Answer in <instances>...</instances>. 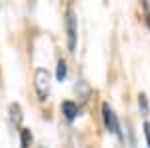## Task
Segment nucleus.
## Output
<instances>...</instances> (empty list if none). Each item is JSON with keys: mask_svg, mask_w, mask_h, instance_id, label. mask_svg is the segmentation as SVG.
<instances>
[{"mask_svg": "<svg viewBox=\"0 0 150 148\" xmlns=\"http://www.w3.org/2000/svg\"><path fill=\"white\" fill-rule=\"evenodd\" d=\"M10 118H12V122L18 126L20 122H22V110H20V104H10Z\"/></svg>", "mask_w": 150, "mask_h": 148, "instance_id": "5", "label": "nucleus"}, {"mask_svg": "<svg viewBox=\"0 0 150 148\" xmlns=\"http://www.w3.org/2000/svg\"><path fill=\"white\" fill-rule=\"evenodd\" d=\"M138 106L142 114H148V98H146V94H140L138 96Z\"/></svg>", "mask_w": 150, "mask_h": 148, "instance_id": "8", "label": "nucleus"}, {"mask_svg": "<svg viewBox=\"0 0 150 148\" xmlns=\"http://www.w3.org/2000/svg\"><path fill=\"white\" fill-rule=\"evenodd\" d=\"M66 34H68V50L74 52V48H76V18H74L72 10H68V14H66Z\"/></svg>", "mask_w": 150, "mask_h": 148, "instance_id": "3", "label": "nucleus"}, {"mask_svg": "<svg viewBox=\"0 0 150 148\" xmlns=\"http://www.w3.org/2000/svg\"><path fill=\"white\" fill-rule=\"evenodd\" d=\"M34 86L40 100H46L48 92H50V72L46 68H38L34 72Z\"/></svg>", "mask_w": 150, "mask_h": 148, "instance_id": "1", "label": "nucleus"}, {"mask_svg": "<svg viewBox=\"0 0 150 148\" xmlns=\"http://www.w3.org/2000/svg\"><path fill=\"white\" fill-rule=\"evenodd\" d=\"M62 114L66 116V120H74L78 116V106L72 102V100H64L62 102Z\"/></svg>", "mask_w": 150, "mask_h": 148, "instance_id": "4", "label": "nucleus"}, {"mask_svg": "<svg viewBox=\"0 0 150 148\" xmlns=\"http://www.w3.org/2000/svg\"><path fill=\"white\" fill-rule=\"evenodd\" d=\"M20 140H22V148H28L30 142H32V132L28 128H22L20 130Z\"/></svg>", "mask_w": 150, "mask_h": 148, "instance_id": "6", "label": "nucleus"}, {"mask_svg": "<svg viewBox=\"0 0 150 148\" xmlns=\"http://www.w3.org/2000/svg\"><path fill=\"white\" fill-rule=\"evenodd\" d=\"M56 78L60 80V82L66 78V62H64V60H58V64H56Z\"/></svg>", "mask_w": 150, "mask_h": 148, "instance_id": "7", "label": "nucleus"}, {"mask_svg": "<svg viewBox=\"0 0 150 148\" xmlns=\"http://www.w3.org/2000/svg\"><path fill=\"white\" fill-rule=\"evenodd\" d=\"M144 134H146V142L150 148V122H144Z\"/></svg>", "mask_w": 150, "mask_h": 148, "instance_id": "9", "label": "nucleus"}, {"mask_svg": "<svg viewBox=\"0 0 150 148\" xmlns=\"http://www.w3.org/2000/svg\"><path fill=\"white\" fill-rule=\"evenodd\" d=\"M102 120H104V126L108 132L116 134L118 138H122V132H120V124H118V118H116L114 110L110 108V104H102Z\"/></svg>", "mask_w": 150, "mask_h": 148, "instance_id": "2", "label": "nucleus"}]
</instances>
